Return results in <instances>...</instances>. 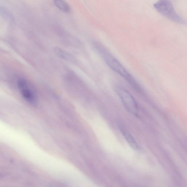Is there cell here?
<instances>
[{"mask_svg":"<svg viewBox=\"0 0 187 187\" xmlns=\"http://www.w3.org/2000/svg\"><path fill=\"white\" fill-rule=\"evenodd\" d=\"M18 85L20 92L24 98L30 104H35L36 102L35 95L31 90L29 88L25 81L22 79L19 80Z\"/></svg>","mask_w":187,"mask_h":187,"instance_id":"cell-4","label":"cell"},{"mask_svg":"<svg viewBox=\"0 0 187 187\" xmlns=\"http://www.w3.org/2000/svg\"><path fill=\"white\" fill-rule=\"evenodd\" d=\"M119 127L122 134L131 147L134 150H138L139 145L129 132L123 125H119Z\"/></svg>","mask_w":187,"mask_h":187,"instance_id":"cell-5","label":"cell"},{"mask_svg":"<svg viewBox=\"0 0 187 187\" xmlns=\"http://www.w3.org/2000/svg\"><path fill=\"white\" fill-rule=\"evenodd\" d=\"M117 92L125 108L133 115H138V107L132 95L126 90L121 87L117 89Z\"/></svg>","mask_w":187,"mask_h":187,"instance_id":"cell-3","label":"cell"},{"mask_svg":"<svg viewBox=\"0 0 187 187\" xmlns=\"http://www.w3.org/2000/svg\"><path fill=\"white\" fill-rule=\"evenodd\" d=\"M158 12L173 21L180 24H185V21L177 14L170 1L161 0L154 5Z\"/></svg>","mask_w":187,"mask_h":187,"instance_id":"cell-2","label":"cell"},{"mask_svg":"<svg viewBox=\"0 0 187 187\" xmlns=\"http://www.w3.org/2000/svg\"><path fill=\"white\" fill-rule=\"evenodd\" d=\"M95 46L105 63L111 69L123 77L136 90L141 91V87L138 83L117 59L98 44H96Z\"/></svg>","mask_w":187,"mask_h":187,"instance_id":"cell-1","label":"cell"},{"mask_svg":"<svg viewBox=\"0 0 187 187\" xmlns=\"http://www.w3.org/2000/svg\"><path fill=\"white\" fill-rule=\"evenodd\" d=\"M54 5L59 9L65 13L70 12L71 8L70 6L64 1L56 0L54 1Z\"/></svg>","mask_w":187,"mask_h":187,"instance_id":"cell-7","label":"cell"},{"mask_svg":"<svg viewBox=\"0 0 187 187\" xmlns=\"http://www.w3.org/2000/svg\"><path fill=\"white\" fill-rule=\"evenodd\" d=\"M53 51L55 54L57 56L64 59L68 61H72L73 60V58H72L71 55L66 52V51L59 48H54Z\"/></svg>","mask_w":187,"mask_h":187,"instance_id":"cell-6","label":"cell"}]
</instances>
